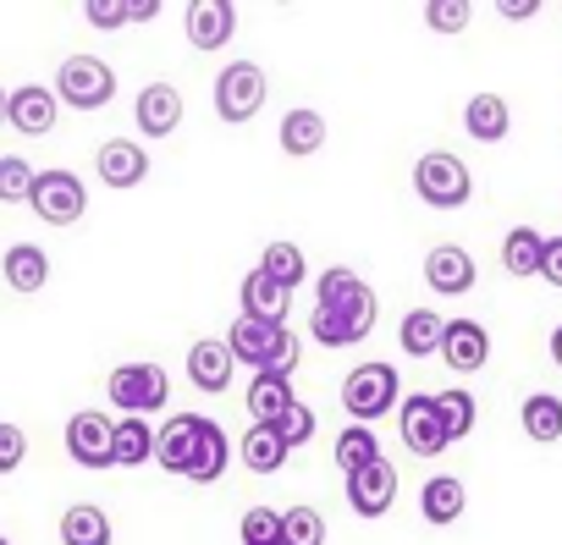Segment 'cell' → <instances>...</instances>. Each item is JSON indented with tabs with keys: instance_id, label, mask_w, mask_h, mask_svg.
Here are the masks:
<instances>
[{
	"instance_id": "b9f144b4",
	"label": "cell",
	"mask_w": 562,
	"mask_h": 545,
	"mask_svg": "<svg viewBox=\"0 0 562 545\" xmlns=\"http://www.w3.org/2000/svg\"><path fill=\"white\" fill-rule=\"evenodd\" d=\"M29 457V435L18 424H0V474H18Z\"/></svg>"
},
{
	"instance_id": "8992f818",
	"label": "cell",
	"mask_w": 562,
	"mask_h": 545,
	"mask_svg": "<svg viewBox=\"0 0 562 545\" xmlns=\"http://www.w3.org/2000/svg\"><path fill=\"white\" fill-rule=\"evenodd\" d=\"M116 94V72L100 61V56H67L61 72H56V100L72 105V111H100L111 105Z\"/></svg>"
},
{
	"instance_id": "7c38bea8",
	"label": "cell",
	"mask_w": 562,
	"mask_h": 545,
	"mask_svg": "<svg viewBox=\"0 0 562 545\" xmlns=\"http://www.w3.org/2000/svg\"><path fill=\"white\" fill-rule=\"evenodd\" d=\"M441 359L452 375H480L485 359H491V331L480 320H447V337H441Z\"/></svg>"
},
{
	"instance_id": "f6af8a7d",
	"label": "cell",
	"mask_w": 562,
	"mask_h": 545,
	"mask_svg": "<svg viewBox=\"0 0 562 545\" xmlns=\"http://www.w3.org/2000/svg\"><path fill=\"white\" fill-rule=\"evenodd\" d=\"M7 122H12V94L0 89V127H7Z\"/></svg>"
},
{
	"instance_id": "d6a6232c",
	"label": "cell",
	"mask_w": 562,
	"mask_h": 545,
	"mask_svg": "<svg viewBox=\"0 0 562 545\" xmlns=\"http://www.w3.org/2000/svg\"><path fill=\"white\" fill-rule=\"evenodd\" d=\"M331 457H337V468H342V474H359V468L381 463V441H375V430H370V424H348V430L337 435Z\"/></svg>"
},
{
	"instance_id": "ac0fdd59",
	"label": "cell",
	"mask_w": 562,
	"mask_h": 545,
	"mask_svg": "<svg viewBox=\"0 0 562 545\" xmlns=\"http://www.w3.org/2000/svg\"><path fill=\"white\" fill-rule=\"evenodd\" d=\"M61 100H56V89H45V83H23V89H12V127L18 133H29V138H45L50 127H56V111Z\"/></svg>"
},
{
	"instance_id": "9a60e30c",
	"label": "cell",
	"mask_w": 562,
	"mask_h": 545,
	"mask_svg": "<svg viewBox=\"0 0 562 545\" xmlns=\"http://www.w3.org/2000/svg\"><path fill=\"white\" fill-rule=\"evenodd\" d=\"M133 116H138V133L144 138H171L182 127V94L171 83H149V89H138Z\"/></svg>"
},
{
	"instance_id": "1f68e13d",
	"label": "cell",
	"mask_w": 562,
	"mask_h": 545,
	"mask_svg": "<svg viewBox=\"0 0 562 545\" xmlns=\"http://www.w3.org/2000/svg\"><path fill=\"white\" fill-rule=\"evenodd\" d=\"M111 457H116L122 468H138V463H149V457H155V430H149V419H116Z\"/></svg>"
},
{
	"instance_id": "8fae6325",
	"label": "cell",
	"mask_w": 562,
	"mask_h": 545,
	"mask_svg": "<svg viewBox=\"0 0 562 545\" xmlns=\"http://www.w3.org/2000/svg\"><path fill=\"white\" fill-rule=\"evenodd\" d=\"M392 501H397V468L386 457L370 463V468H359V474H348V507L359 518H386Z\"/></svg>"
},
{
	"instance_id": "ab89813d",
	"label": "cell",
	"mask_w": 562,
	"mask_h": 545,
	"mask_svg": "<svg viewBox=\"0 0 562 545\" xmlns=\"http://www.w3.org/2000/svg\"><path fill=\"white\" fill-rule=\"evenodd\" d=\"M419 18L430 23V34H463L469 18H474V7H469V0H425Z\"/></svg>"
},
{
	"instance_id": "277c9868",
	"label": "cell",
	"mask_w": 562,
	"mask_h": 545,
	"mask_svg": "<svg viewBox=\"0 0 562 545\" xmlns=\"http://www.w3.org/2000/svg\"><path fill=\"white\" fill-rule=\"evenodd\" d=\"M414 193H419L430 209H458V204H469L474 177H469V166H463L458 155L430 149V155L414 160Z\"/></svg>"
},
{
	"instance_id": "836d02e7",
	"label": "cell",
	"mask_w": 562,
	"mask_h": 545,
	"mask_svg": "<svg viewBox=\"0 0 562 545\" xmlns=\"http://www.w3.org/2000/svg\"><path fill=\"white\" fill-rule=\"evenodd\" d=\"M237 457H243V468H248V474H276L281 463H288V446L276 441V430H265V424H248V435H243Z\"/></svg>"
},
{
	"instance_id": "6da1fadb",
	"label": "cell",
	"mask_w": 562,
	"mask_h": 545,
	"mask_svg": "<svg viewBox=\"0 0 562 545\" xmlns=\"http://www.w3.org/2000/svg\"><path fill=\"white\" fill-rule=\"evenodd\" d=\"M375 326V293L364 287L359 270H342L331 264L326 276L315 282V315H310V331L321 348H359Z\"/></svg>"
},
{
	"instance_id": "e0dca14e",
	"label": "cell",
	"mask_w": 562,
	"mask_h": 545,
	"mask_svg": "<svg viewBox=\"0 0 562 545\" xmlns=\"http://www.w3.org/2000/svg\"><path fill=\"white\" fill-rule=\"evenodd\" d=\"M199 424H204V413H177V419H166V430H155V463L166 474H182L188 479L193 446H199Z\"/></svg>"
},
{
	"instance_id": "7dc6e473",
	"label": "cell",
	"mask_w": 562,
	"mask_h": 545,
	"mask_svg": "<svg viewBox=\"0 0 562 545\" xmlns=\"http://www.w3.org/2000/svg\"><path fill=\"white\" fill-rule=\"evenodd\" d=\"M0 545H12V540H7V534H0Z\"/></svg>"
},
{
	"instance_id": "f1b7e54d",
	"label": "cell",
	"mask_w": 562,
	"mask_h": 545,
	"mask_svg": "<svg viewBox=\"0 0 562 545\" xmlns=\"http://www.w3.org/2000/svg\"><path fill=\"white\" fill-rule=\"evenodd\" d=\"M259 270L276 282V287H304V276H310V259H304V248L299 242H265V253H259Z\"/></svg>"
},
{
	"instance_id": "8d00e7d4",
	"label": "cell",
	"mask_w": 562,
	"mask_h": 545,
	"mask_svg": "<svg viewBox=\"0 0 562 545\" xmlns=\"http://www.w3.org/2000/svg\"><path fill=\"white\" fill-rule=\"evenodd\" d=\"M281 545H326V518L315 507H288L281 512Z\"/></svg>"
},
{
	"instance_id": "ffe728a7",
	"label": "cell",
	"mask_w": 562,
	"mask_h": 545,
	"mask_svg": "<svg viewBox=\"0 0 562 545\" xmlns=\"http://www.w3.org/2000/svg\"><path fill=\"white\" fill-rule=\"evenodd\" d=\"M232 370H237V359H232L226 342H193V348H188V381H193L199 391L221 397V391L232 386Z\"/></svg>"
},
{
	"instance_id": "484cf974",
	"label": "cell",
	"mask_w": 562,
	"mask_h": 545,
	"mask_svg": "<svg viewBox=\"0 0 562 545\" xmlns=\"http://www.w3.org/2000/svg\"><path fill=\"white\" fill-rule=\"evenodd\" d=\"M226 463H232V441H226V430H221L215 419H204V424H199V446H193L188 479H193V485H215V479L226 474Z\"/></svg>"
},
{
	"instance_id": "3957f363",
	"label": "cell",
	"mask_w": 562,
	"mask_h": 545,
	"mask_svg": "<svg viewBox=\"0 0 562 545\" xmlns=\"http://www.w3.org/2000/svg\"><path fill=\"white\" fill-rule=\"evenodd\" d=\"M342 408H348L359 424H370V419H386L392 408H403V375H397L386 359H375V364H359V370L342 381Z\"/></svg>"
},
{
	"instance_id": "5bb4252c",
	"label": "cell",
	"mask_w": 562,
	"mask_h": 545,
	"mask_svg": "<svg viewBox=\"0 0 562 545\" xmlns=\"http://www.w3.org/2000/svg\"><path fill=\"white\" fill-rule=\"evenodd\" d=\"M474 253L469 248H458V242H441V248H430L425 253V282L436 287V293H447V298H458V293H469L474 287Z\"/></svg>"
},
{
	"instance_id": "9c48e42d",
	"label": "cell",
	"mask_w": 562,
	"mask_h": 545,
	"mask_svg": "<svg viewBox=\"0 0 562 545\" xmlns=\"http://www.w3.org/2000/svg\"><path fill=\"white\" fill-rule=\"evenodd\" d=\"M397 430H403V446L414 452V457H441L447 446H452V435H447V424H441V408H436V397L430 391H419V397H403V408H397Z\"/></svg>"
},
{
	"instance_id": "7402d4cb",
	"label": "cell",
	"mask_w": 562,
	"mask_h": 545,
	"mask_svg": "<svg viewBox=\"0 0 562 545\" xmlns=\"http://www.w3.org/2000/svg\"><path fill=\"white\" fill-rule=\"evenodd\" d=\"M276 138H281V155L310 160V155H321V149H326V116H321V111H310V105H299V111L281 116Z\"/></svg>"
},
{
	"instance_id": "bcb514c9",
	"label": "cell",
	"mask_w": 562,
	"mask_h": 545,
	"mask_svg": "<svg viewBox=\"0 0 562 545\" xmlns=\"http://www.w3.org/2000/svg\"><path fill=\"white\" fill-rule=\"evenodd\" d=\"M551 359H557V364H562V326H557V331H551Z\"/></svg>"
},
{
	"instance_id": "e575fe53",
	"label": "cell",
	"mask_w": 562,
	"mask_h": 545,
	"mask_svg": "<svg viewBox=\"0 0 562 545\" xmlns=\"http://www.w3.org/2000/svg\"><path fill=\"white\" fill-rule=\"evenodd\" d=\"M160 7L155 0H83V18L94 23V29H122V23H144V18H155Z\"/></svg>"
},
{
	"instance_id": "60d3db41",
	"label": "cell",
	"mask_w": 562,
	"mask_h": 545,
	"mask_svg": "<svg viewBox=\"0 0 562 545\" xmlns=\"http://www.w3.org/2000/svg\"><path fill=\"white\" fill-rule=\"evenodd\" d=\"M237 534H243V545H281V512L276 507H248Z\"/></svg>"
},
{
	"instance_id": "7a4b0ae2",
	"label": "cell",
	"mask_w": 562,
	"mask_h": 545,
	"mask_svg": "<svg viewBox=\"0 0 562 545\" xmlns=\"http://www.w3.org/2000/svg\"><path fill=\"white\" fill-rule=\"evenodd\" d=\"M226 348H232V359H237V364H248L254 375H293V370H299V359H304L299 331L276 326V320H248V315H237V320H232Z\"/></svg>"
},
{
	"instance_id": "4316f807",
	"label": "cell",
	"mask_w": 562,
	"mask_h": 545,
	"mask_svg": "<svg viewBox=\"0 0 562 545\" xmlns=\"http://www.w3.org/2000/svg\"><path fill=\"white\" fill-rule=\"evenodd\" d=\"M441 337H447V320L430 315V309H408L403 326H397V342H403L408 359H430V353H441Z\"/></svg>"
},
{
	"instance_id": "603a6c76",
	"label": "cell",
	"mask_w": 562,
	"mask_h": 545,
	"mask_svg": "<svg viewBox=\"0 0 562 545\" xmlns=\"http://www.w3.org/2000/svg\"><path fill=\"white\" fill-rule=\"evenodd\" d=\"M463 507H469V490H463L458 474H436V479H425V490H419V512H425V523L447 529V523L463 518Z\"/></svg>"
},
{
	"instance_id": "5b68a950",
	"label": "cell",
	"mask_w": 562,
	"mask_h": 545,
	"mask_svg": "<svg viewBox=\"0 0 562 545\" xmlns=\"http://www.w3.org/2000/svg\"><path fill=\"white\" fill-rule=\"evenodd\" d=\"M105 391H111V402L122 408V413H133V419H144V413H160L166 402H171V381H166V370L160 364H116L111 370V381H105Z\"/></svg>"
},
{
	"instance_id": "83f0119b",
	"label": "cell",
	"mask_w": 562,
	"mask_h": 545,
	"mask_svg": "<svg viewBox=\"0 0 562 545\" xmlns=\"http://www.w3.org/2000/svg\"><path fill=\"white\" fill-rule=\"evenodd\" d=\"M518 424H524V435H529V441H540V446L562 441V397H551V391H535V397H524V408H518Z\"/></svg>"
},
{
	"instance_id": "f546056e",
	"label": "cell",
	"mask_w": 562,
	"mask_h": 545,
	"mask_svg": "<svg viewBox=\"0 0 562 545\" xmlns=\"http://www.w3.org/2000/svg\"><path fill=\"white\" fill-rule=\"evenodd\" d=\"M540 253H546V237L535 226H513L502 237V264H507V276H540Z\"/></svg>"
},
{
	"instance_id": "7bdbcfd3",
	"label": "cell",
	"mask_w": 562,
	"mask_h": 545,
	"mask_svg": "<svg viewBox=\"0 0 562 545\" xmlns=\"http://www.w3.org/2000/svg\"><path fill=\"white\" fill-rule=\"evenodd\" d=\"M540 282L562 287V237H546V253H540Z\"/></svg>"
},
{
	"instance_id": "d590c367",
	"label": "cell",
	"mask_w": 562,
	"mask_h": 545,
	"mask_svg": "<svg viewBox=\"0 0 562 545\" xmlns=\"http://www.w3.org/2000/svg\"><path fill=\"white\" fill-rule=\"evenodd\" d=\"M436 408H441V424H447V435H452V441L474 435V419H480V408H474V397H469L463 386H447V391H436Z\"/></svg>"
},
{
	"instance_id": "4fadbf2b",
	"label": "cell",
	"mask_w": 562,
	"mask_h": 545,
	"mask_svg": "<svg viewBox=\"0 0 562 545\" xmlns=\"http://www.w3.org/2000/svg\"><path fill=\"white\" fill-rule=\"evenodd\" d=\"M237 34V7L232 0H193L188 7V45L193 50H226Z\"/></svg>"
},
{
	"instance_id": "2e32d148",
	"label": "cell",
	"mask_w": 562,
	"mask_h": 545,
	"mask_svg": "<svg viewBox=\"0 0 562 545\" xmlns=\"http://www.w3.org/2000/svg\"><path fill=\"white\" fill-rule=\"evenodd\" d=\"M94 166H100V182L105 188H138L144 177H149V155H144V144H133V138H105L100 144V155H94Z\"/></svg>"
},
{
	"instance_id": "d4e9b609",
	"label": "cell",
	"mask_w": 562,
	"mask_h": 545,
	"mask_svg": "<svg viewBox=\"0 0 562 545\" xmlns=\"http://www.w3.org/2000/svg\"><path fill=\"white\" fill-rule=\"evenodd\" d=\"M463 127H469L474 144H502L507 127H513V111H507L502 94H474V100L463 105Z\"/></svg>"
},
{
	"instance_id": "ee69618b",
	"label": "cell",
	"mask_w": 562,
	"mask_h": 545,
	"mask_svg": "<svg viewBox=\"0 0 562 545\" xmlns=\"http://www.w3.org/2000/svg\"><path fill=\"white\" fill-rule=\"evenodd\" d=\"M496 12H502L507 23H529L540 7H535V0H496Z\"/></svg>"
},
{
	"instance_id": "ba28073f",
	"label": "cell",
	"mask_w": 562,
	"mask_h": 545,
	"mask_svg": "<svg viewBox=\"0 0 562 545\" xmlns=\"http://www.w3.org/2000/svg\"><path fill=\"white\" fill-rule=\"evenodd\" d=\"M29 204H34V215H40L45 226H72V220H83V209H89V188H83L78 171L56 166V171H40V177H34Z\"/></svg>"
},
{
	"instance_id": "f35d334b",
	"label": "cell",
	"mask_w": 562,
	"mask_h": 545,
	"mask_svg": "<svg viewBox=\"0 0 562 545\" xmlns=\"http://www.w3.org/2000/svg\"><path fill=\"white\" fill-rule=\"evenodd\" d=\"M34 177H40V171H34L23 155H0V204H29Z\"/></svg>"
},
{
	"instance_id": "44dd1931",
	"label": "cell",
	"mask_w": 562,
	"mask_h": 545,
	"mask_svg": "<svg viewBox=\"0 0 562 545\" xmlns=\"http://www.w3.org/2000/svg\"><path fill=\"white\" fill-rule=\"evenodd\" d=\"M0 276H7L12 293H40L50 282V253L40 242H12L7 259H0Z\"/></svg>"
},
{
	"instance_id": "d6986e66",
	"label": "cell",
	"mask_w": 562,
	"mask_h": 545,
	"mask_svg": "<svg viewBox=\"0 0 562 545\" xmlns=\"http://www.w3.org/2000/svg\"><path fill=\"white\" fill-rule=\"evenodd\" d=\"M237 298H243V315H248V320H276V326H288V304H293V293H288V287H276L259 264L243 276Z\"/></svg>"
},
{
	"instance_id": "30bf717a",
	"label": "cell",
	"mask_w": 562,
	"mask_h": 545,
	"mask_svg": "<svg viewBox=\"0 0 562 545\" xmlns=\"http://www.w3.org/2000/svg\"><path fill=\"white\" fill-rule=\"evenodd\" d=\"M111 435H116V419H105V413H94V408L72 413V419H67V452H72V463H78V468H116Z\"/></svg>"
},
{
	"instance_id": "52a82bcc",
	"label": "cell",
	"mask_w": 562,
	"mask_h": 545,
	"mask_svg": "<svg viewBox=\"0 0 562 545\" xmlns=\"http://www.w3.org/2000/svg\"><path fill=\"white\" fill-rule=\"evenodd\" d=\"M265 94H270L265 67H254V61H232V67H221V78H215V116L232 122V127H243V122L259 116Z\"/></svg>"
},
{
	"instance_id": "74e56055",
	"label": "cell",
	"mask_w": 562,
	"mask_h": 545,
	"mask_svg": "<svg viewBox=\"0 0 562 545\" xmlns=\"http://www.w3.org/2000/svg\"><path fill=\"white\" fill-rule=\"evenodd\" d=\"M265 430H276V441H281V446L293 452V446H310L321 424H315V408H310V402H293L288 413H281L276 424H265Z\"/></svg>"
},
{
	"instance_id": "4dcf8cb0",
	"label": "cell",
	"mask_w": 562,
	"mask_h": 545,
	"mask_svg": "<svg viewBox=\"0 0 562 545\" xmlns=\"http://www.w3.org/2000/svg\"><path fill=\"white\" fill-rule=\"evenodd\" d=\"M61 545H111V518L94 501H78L61 512Z\"/></svg>"
},
{
	"instance_id": "cb8c5ba5",
	"label": "cell",
	"mask_w": 562,
	"mask_h": 545,
	"mask_svg": "<svg viewBox=\"0 0 562 545\" xmlns=\"http://www.w3.org/2000/svg\"><path fill=\"white\" fill-rule=\"evenodd\" d=\"M293 402H299L293 375H254V386H248V424H276Z\"/></svg>"
}]
</instances>
